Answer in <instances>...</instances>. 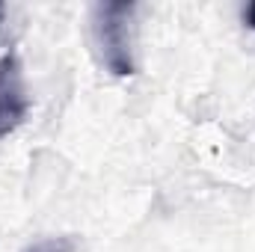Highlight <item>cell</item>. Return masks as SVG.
Returning a JSON list of instances; mask_svg holds the SVG:
<instances>
[{
  "instance_id": "5",
  "label": "cell",
  "mask_w": 255,
  "mask_h": 252,
  "mask_svg": "<svg viewBox=\"0 0 255 252\" xmlns=\"http://www.w3.org/2000/svg\"><path fill=\"white\" fill-rule=\"evenodd\" d=\"M33 252H39V250H33Z\"/></svg>"
},
{
  "instance_id": "2",
  "label": "cell",
  "mask_w": 255,
  "mask_h": 252,
  "mask_svg": "<svg viewBox=\"0 0 255 252\" xmlns=\"http://www.w3.org/2000/svg\"><path fill=\"white\" fill-rule=\"evenodd\" d=\"M30 98L24 86V65L15 51L0 57V136H9L27 119Z\"/></svg>"
},
{
  "instance_id": "4",
  "label": "cell",
  "mask_w": 255,
  "mask_h": 252,
  "mask_svg": "<svg viewBox=\"0 0 255 252\" xmlns=\"http://www.w3.org/2000/svg\"><path fill=\"white\" fill-rule=\"evenodd\" d=\"M3 18H6V6L0 3V24H3Z\"/></svg>"
},
{
  "instance_id": "1",
  "label": "cell",
  "mask_w": 255,
  "mask_h": 252,
  "mask_svg": "<svg viewBox=\"0 0 255 252\" xmlns=\"http://www.w3.org/2000/svg\"><path fill=\"white\" fill-rule=\"evenodd\" d=\"M136 3L107 0L92 6V42L101 57V65L116 74L128 77L136 71L133 63V39H136Z\"/></svg>"
},
{
  "instance_id": "3",
  "label": "cell",
  "mask_w": 255,
  "mask_h": 252,
  "mask_svg": "<svg viewBox=\"0 0 255 252\" xmlns=\"http://www.w3.org/2000/svg\"><path fill=\"white\" fill-rule=\"evenodd\" d=\"M244 21H247V24H250V27L255 30V0L250 3V6H247V9H244Z\"/></svg>"
}]
</instances>
